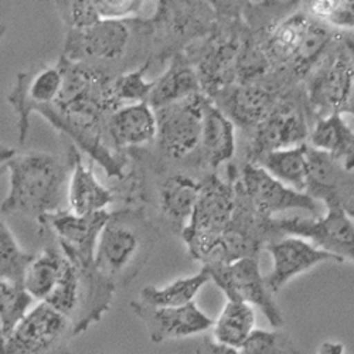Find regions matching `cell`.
Wrapping results in <instances>:
<instances>
[{
    "label": "cell",
    "mask_w": 354,
    "mask_h": 354,
    "mask_svg": "<svg viewBox=\"0 0 354 354\" xmlns=\"http://www.w3.org/2000/svg\"><path fill=\"white\" fill-rule=\"evenodd\" d=\"M9 190L0 204V213L20 214L37 221L66 210L70 163L46 152L15 155L6 165Z\"/></svg>",
    "instance_id": "cell-1"
},
{
    "label": "cell",
    "mask_w": 354,
    "mask_h": 354,
    "mask_svg": "<svg viewBox=\"0 0 354 354\" xmlns=\"http://www.w3.org/2000/svg\"><path fill=\"white\" fill-rule=\"evenodd\" d=\"M153 241L151 227L139 212L124 209L109 213L95 248V268L116 289L127 286L149 258Z\"/></svg>",
    "instance_id": "cell-2"
},
{
    "label": "cell",
    "mask_w": 354,
    "mask_h": 354,
    "mask_svg": "<svg viewBox=\"0 0 354 354\" xmlns=\"http://www.w3.org/2000/svg\"><path fill=\"white\" fill-rule=\"evenodd\" d=\"M234 212L235 193L231 186L217 177L201 185L196 207L183 230L192 257L203 262L210 258L230 228Z\"/></svg>",
    "instance_id": "cell-3"
},
{
    "label": "cell",
    "mask_w": 354,
    "mask_h": 354,
    "mask_svg": "<svg viewBox=\"0 0 354 354\" xmlns=\"http://www.w3.org/2000/svg\"><path fill=\"white\" fill-rule=\"evenodd\" d=\"M328 213L317 218L290 217L277 221V228L290 237H299L316 248L343 261L354 262V221L344 209L339 193L324 198Z\"/></svg>",
    "instance_id": "cell-4"
},
{
    "label": "cell",
    "mask_w": 354,
    "mask_h": 354,
    "mask_svg": "<svg viewBox=\"0 0 354 354\" xmlns=\"http://www.w3.org/2000/svg\"><path fill=\"white\" fill-rule=\"evenodd\" d=\"M73 337L70 320L48 305L39 304L3 342L0 354H73Z\"/></svg>",
    "instance_id": "cell-5"
},
{
    "label": "cell",
    "mask_w": 354,
    "mask_h": 354,
    "mask_svg": "<svg viewBox=\"0 0 354 354\" xmlns=\"http://www.w3.org/2000/svg\"><path fill=\"white\" fill-rule=\"evenodd\" d=\"M204 268L207 270L210 281H214L223 290L227 301H241L251 306L255 305L274 328L283 326V315L265 285L257 255L240 258L227 265L207 263Z\"/></svg>",
    "instance_id": "cell-6"
},
{
    "label": "cell",
    "mask_w": 354,
    "mask_h": 354,
    "mask_svg": "<svg viewBox=\"0 0 354 354\" xmlns=\"http://www.w3.org/2000/svg\"><path fill=\"white\" fill-rule=\"evenodd\" d=\"M132 32L128 20H100L84 30H66L63 57L73 63L104 67L120 62L129 48Z\"/></svg>",
    "instance_id": "cell-7"
},
{
    "label": "cell",
    "mask_w": 354,
    "mask_h": 354,
    "mask_svg": "<svg viewBox=\"0 0 354 354\" xmlns=\"http://www.w3.org/2000/svg\"><path fill=\"white\" fill-rule=\"evenodd\" d=\"M204 101L200 94L155 111L160 149L171 159H183L196 151L203 129Z\"/></svg>",
    "instance_id": "cell-8"
},
{
    "label": "cell",
    "mask_w": 354,
    "mask_h": 354,
    "mask_svg": "<svg viewBox=\"0 0 354 354\" xmlns=\"http://www.w3.org/2000/svg\"><path fill=\"white\" fill-rule=\"evenodd\" d=\"M108 217L106 210L78 216L66 209L41 217L39 223L41 231L50 235L70 261L90 262L94 261L100 234Z\"/></svg>",
    "instance_id": "cell-9"
},
{
    "label": "cell",
    "mask_w": 354,
    "mask_h": 354,
    "mask_svg": "<svg viewBox=\"0 0 354 354\" xmlns=\"http://www.w3.org/2000/svg\"><path fill=\"white\" fill-rule=\"evenodd\" d=\"M63 85V71L58 66H41L30 71L19 73L8 104L17 116L19 142L24 143L30 129V116L39 106L55 102Z\"/></svg>",
    "instance_id": "cell-10"
},
{
    "label": "cell",
    "mask_w": 354,
    "mask_h": 354,
    "mask_svg": "<svg viewBox=\"0 0 354 354\" xmlns=\"http://www.w3.org/2000/svg\"><path fill=\"white\" fill-rule=\"evenodd\" d=\"M243 186L254 207L263 216L304 210L315 218L320 217V205L313 197L285 186L255 163L244 166Z\"/></svg>",
    "instance_id": "cell-11"
},
{
    "label": "cell",
    "mask_w": 354,
    "mask_h": 354,
    "mask_svg": "<svg viewBox=\"0 0 354 354\" xmlns=\"http://www.w3.org/2000/svg\"><path fill=\"white\" fill-rule=\"evenodd\" d=\"M330 33L305 15H295L281 23L271 37V53L279 62L308 68L326 48Z\"/></svg>",
    "instance_id": "cell-12"
},
{
    "label": "cell",
    "mask_w": 354,
    "mask_h": 354,
    "mask_svg": "<svg viewBox=\"0 0 354 354\" xmlns=\"http://www.w3.org/2000/svg\"><path fill=\"white\" fill-rule=\"evenodd\" d=\"M354 85V67L346 48L330 55L309 82V104L319 118L343 113Z\"/></svg>",
    "instance_id": "cell-13"
},
{
    "label": "cell",
    "mask_w": 354,
    "mask_h": 354,
    "mask_svg": "<svg viewBox=\"0 0 354 354\" xmlns=\"http://www.w3.org/2000/svg\"><path fill=\"white\" fill-rule=\"evenodd\" d=\"M131 309L145 323L151 340L156 344L205 332L214 324L194 302L180 308H153L135 299Z\"/></svg>",
    "instance_id": "cell-14"
},
{
    "label": "cell",
    "mask_w": 354,
    "mask_h": 354,
    "mask_svg": "<svg viewBox=\"0 0 354 354\" xmlns=\"http://www.w3.org/2000/svg\"><path fill=\"white\" fill-rule=\"evenodd\" d=\"M272 257V270L265 277V285L274 295L278 293L290 279L309 271L323 262L340 263L343 259L316 248L299 237H288L267 245Z\"/></svg>",
    "instance_id": "cell-15"
},
{
    "label": "cell",
    "mask_w": 354,
    "mask_h": 354,
    "mask_svg": "<svg viewBox=\"0 0 354 354\" xmlns=\"http://www.w3.org/2000/svg\"><path fill=\"white\" fill-rule=\"evenodd\" d=\"M309 129L304 109L293 101L277 102L271 113L257 127L252 149L258 158L306 143Z\"/></svg>",
    "instance_id": "cell-16"
},
{
    "label": "cell",
    "mask_w": 354,
    "mask_h": 354,
    "mask_svg": "<svg viewBox=\"0 0 354 354\" xmlns=\"http://www.w3.org/2000/svg\"><path fill=\"white\" fill-rule=\"evenodd\" d=\"M68 152L70 179L67 203L71 212L78 216L105 212L113 201V193L98 182L93 165L88 166L84 163L75 146H70Z\"/></svg>",
    "instance_id": "cell-17"
},
{
    "label": "cell",
    "mask_w": 354,
    "mask_h": 354,
    "mask_svg": "<svg viewBox=\"0 0 354 354\" xmlns=\"http://www.w3.org/2000/svg\"><path fill=\"white\" fill-rule=\"evenodd\" d=\"M105 132L118 149L149 143L158 135L156 113L146 102L120 106L106 118Z\"/></svg>",
    "instance_id": "cell-18"
},
{
    "label": "cell",
    "mask_w": 354,
    "mask_h": 354,
    "mask_svg": "<svg viewBox=\"0 0 354 354\" xmlns=\"http://www.w3.org/2000/svg\"><path fill=\"white\" fill-rule=\"evenodd\" d=\"M223 113L240 127H258L277 105L275 97L258 85L241 84L227 90L223 97Z\"/></svg>",
    "instance_id": "cell-19"
},
{
    "label": "cell",
    "mask_w": 354,
    "mask_h": 354,
    "mask_svg": "<svg viewBox=\"0 0 354 354\" xmlns=\"http://www.w3.org/2000/svg\"><path fill=\"white\" fill-rule=\"evenodd\" d=\"M308 140L310 147L326 153L343 170H354V129L343 120V113L319 118Z\"/></svg>",
    "instance_id": "cell-20"
},
{
    "label": "cell",
    "mask_w": 354,
    "mask_h": 354,
    "mask_svg": "<svg viewBox=\"0 0 354 354\" xmlns=\"http://www.w3.org/2000/svg\"><path fill=\"white\" fill-rule=\"evenodd\" d=\"M204 162L210 167H218L235 153L234 124L209 100L204 101V116L200 145Z\"/></svg>",
    "instance_id": "cell-21"
},
{
    "label": "cell",
    "mask_w": 354,
    "mask_h": 354,
    "mask_svg": "<svg viewBox=\"0 0 354 354\" xmlns=\"http://www.w3.org/2000/svg\"><path fill=\"white\" fill-rule=\"evenodd\" d=\"M308 143L274 151L258 158V166L267 170L285 186L306 193L309 182V158Z\"/></svg>",
    "instance_id": "cell-22"
},
{
    "label": "cell",
    "mask_w": 354,
    "mask_h": 354,
    "mask_svg": "<svg viewBox=\"0 0 354 354\" xmlns=\"http://www.w3.org/2000/svg\"><path fill=\"white\" fill-rule=\"evenodd\" d=\"M200 94V81L194 70L182 62H174L169 70L153 81L146 104L153 111Z\"/></svg>",
    "instance_id": "cell-23"
},
{
    "label": "cell",
    "mask_w": 354,
    "mask_h": 354,
    "mask_svg": "<svg viewBox=\"0 0 354 354\" xmlns=\"http://www.w3.org/2000/svg\"><path fill=\"white\" fill-rule=\"evenodd\" d=\"M67 262V257L58 245L50 244L40 254L35 255L23 282L26 292L30 295L33 301L37 299L41 304L50 297L57 282L60 281Z\"/></svg>",
    "instance_id": "cell-24"
},
{
    "label": "cell",
    "mask_w": 354,
    "mask_h": 354,
    "mask_svg": "<svg viewBox=\"0 0 354 354\" xmlns=\"http://www.w3.org/2000/svg\"><path fill=\"white\" fill-rule=\"evenodd\" d=\"M210 281V275L204 267L193 277L179 278L165 286L147 285L140 293L142 304L153 308H180L194 302L196 295Z\"/></svg>",
    "instance_id": "cell-25"
},
{
    "label": "cell",
    "mask_w": 354,
    "mask_h": 354,
    "mask_svg": "<svg viewBox=\"0 0 354 354\" xmlns=\"http://www.w3.org/2000/svg\"><path fill=\"white\" fill-rule=\"evenodd\" d=\"M201 185L187 176L174 174L159 189V201L163 214L179 224H187L196 207Z\"/></svg>",
    "instance_id": "cell-26"
},
{
    "label": "cell",
    "mask_w": 354,
    "mask_h": 354,
    "mask_svg": "<svg viewBox=\"0 0 354 354\" xmlns=\"http://www.w3.org/2000/svg\"><path fill=\"white\" fill-rule=\"evenodd\" d=\"M254 324L255 312L251 305L241 301H227L213 324L214 342L239 350L254 330Z\"/></svg>",
    "instance_id": "cell-27"
},
{
    "label": "cell",
    "mask_w": 354,
    "mask_h": 354,
    "mask_svg": "<svg viewBox=\"0 0 354 354\" xmlns=\"http://www.w3.org/2000/svg\"><path fill=\"white\" fill-rule=\"evenodd\" d=\"M32 302L24 286L0 279V348L28 313Z\"/></svg>",
    "instance_id": "cell-28"
},
{
    "label": "cell",
    "mask_w": 354,
    "mask_h": 354,
    "mask_svg": "<svg viewBox=\"0 0 354 354\" xmlns=\"http://www.w3.org/2000/svg\"><path fill=\"white\" fill-rule=\"evenodd\" d=\"M35 254L26 252L9 227L0 220V279L23 286L24 275Z\"/></svg>",
    "instance_id": "cell-29"
},
{
    "label": "cell",
    "mask_w": 354,
    "mask_h": 354,
    "mask_svg": "<svg viewBox=\"0 0 354 354\" xmlns=\"http://www.w3.org/2000/svg\"><path fill=\"white\" fill-rule=\"evenodd\" d=\"M149 63L151 62H147L140 68L121 74L112 80L111 95L116 108H120L121 102L139 104L147 101L153 88V81L146 80V70L149 68Z\"/></svg>",
    "instance_id": "cell-30"
},
{
    "label": "cell",
    "mask_w": 354,
    "mask_h": 354,
    "mask_svg": "<svg viewBox=\"0 0 354 354\" xmlns=\"http://www.w3.org/2000/svg\"><path fill=\"white\" fill-rule=\"evenodd\" d=\"M240 354H301L288 333L252 330L240 348Z\"/></svg>",
    "instance_id": "cell-31"
},
{
    "label": "cell",
    "mask_w": 354,
    "mask_h": 354,
    "mask_svg": "<svg viewBox=\"0 0 354 354\" xmlns=\"http://www.w3.org/2000/svg\"><path fill=\"white\" fill-rule=\"evenodd\" d=\"M57 8L66 24V30H84L102 20L94 0L58 2Z\"/></svg>",
    "instance_id": "cell-32"
},
{
    "label": "cell",
    "mask_w": 354,
    "mask_h": 354,
    "mask_svg": "<svg viewBox=\"0 0 354 354\" xmlns=\"http://www.w3.org/2000/svg\"><path fill=\"white\" fill-rule=\"evenodd\" d=\"M312 17L326 21L336 27L354 28V2L340 0H319L309 3Z\"/></svg>",
    "instance_id": "cell-33"
},
{
    "label": "cell",
    "mask_w": 354,
    "mask_h": 354,
    "mask_svg": "<svg viewBox=\"0 0 354 354\" xmlns=\"http://www.w3.org/2000/svg\"><path fill=\"white\" fill-rule=\"evenodd\" d=\"M102 20H128L138 15L143 2L139 0H94Z\"/></svg>",
    "instance_id": "cell-34"
},
{
    "label": "cell",
    "mask_w": 354,
    "mask_h": 354,
    "mask_svg": "<svg viewBox=\"0 0 354 354\" xmlns=\"http://www.w3.org/2000/svg\"><path fill=\"white\" fill-rule=\"evenodd\" d=\"M196 354H240L237 348H232L214 342L213 339H204L198 346Z\"/></svg>",
    "instance_id": "cell-35"
},
{
    "label": "cell",
    "mask_w": 354,
    "mask_h": 354,
    "mask_svg": "<svg viewBox=\"0 0 354 354\" xmlns=\"http://www.w3.org/2000/svg\"><path fill=\"white\" fill-rule=\"evenodd\" d=\"M316 354H344V344L339 342H323Z\"/></svg>",
    "instance_id": "cell-36"
},
{
    "label": "cell",
    "mask_w": 354,
    "mask_h": 354,
    "mask_svg": "<svg viewBox=\"0 0 354 354\" xmlns=\"http://www.w3.org/2000/svg\"><path fill=\"white\" fill-rule=\"evenodd\" d=\"M15 155H16L15 149H12V147H9L6 145L0 143V166L6 165Z\"/></svg>",
    "instance_id": "cell-37"
},
{
    "label": "cell",
    "mask_w": 354,
    "mask_h": 354,
    "mask_svg": "<svg viewBox=\"0 0 354 354\" xmlns=\"http://www.w3.org/2000/svg\"><path fill=\"white\" fill-rule=\"evenodd\" d=\"M350 113V115H353L354 116V85H353V90H351V94H350V97H348V101H347V104H346V106H344V111H343V113Z\"/></svg>",
    "instance_id": "cell-38"
},
{
    "label": "cell",
    "mask_w": 354,
    "mask_h": 354,
    "mask_svg": "<svg viewBox=\"0 0 354 354\" xmlns=\"http://www.w3.org/2000/svg\"><path fill=\"white\" fill-rule=\"evenodd\" d=\"M344 209L350 217H354V197L350 198V201L347 204H344Z\"/></svg>",
    "instance_id": "cell-39"
},
{
    "label": "cell",
    "mask_w": 354,
    "mask_h": 354,
    "mask_svg": "<svg viewBox=\"0 0 354 354\" xmlns=\"http://www.w3.org/2000/svg\"><path fill=\"white\" fill-rule=\"evenodd\" d=\"M5 33H6V26L0 24V39H2V37L5 36Z\"/></svg>",
    "instance_id": "cell-40"
}]
</instances>
